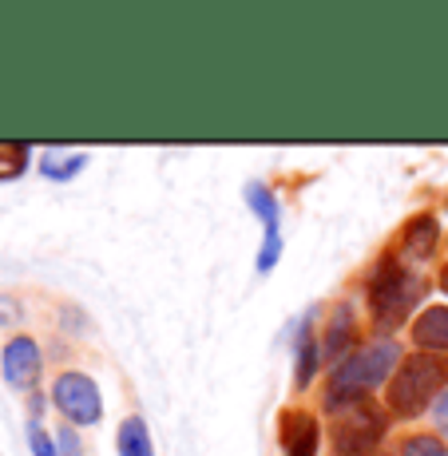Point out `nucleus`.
<instances>
[{
    "label": "nucleus",
    "mask_w": 448,
    "mask_h": 456,
    "mask_svg": "<svg viewBox=\"0 0 448 456\" xmlns=\"http://www.w3.org/2000/svg\"><path fill=\"white\" fill-rule=\"evenodd\" d=\"M441 286H444V294H448V270H444V274H441Z\"/></svg>",
    "instance_id": "obj_19"
},
{
    "label": "nucleus",
    "mask_w": 448,
    "mask_h": 456,
    "mask_svg": "<svg viewBox=\"0 0 448 456\" xmlns=\"http://www.w3.org/2000/svg\"><path fill=\"white\" fill-rule=\"evenodd\" d=\"M52 401L72 425H95L103 417V401L100 389H95L92 377L84 373H60L56 385H52Z\"/></svg>",
    "instance_id": "obj_5"
},
{
    "label": "nucleus",
    "mask_w": 448,
    "mask_h": 456,
    "mask_svg": "<svg viewBox=\"0 0 448 456\" xmlns=\"http://www.w3.org/2000/svg\"><path fill=\"white\" fill-rule=\"evenodd\" d=\"M349 341H354V314H349V305H338V310H333L326 341H322V357H330V362L333 357H341V362H346Z\"/></svg>",
    "instance_id": "obj_10"
},
{
    "label": "nucleus",
    "mask_w": 448,
    "mask_h": 456,
    "mask_svg": "<svg viewBox=\"0 0 448 456\" xmlns=\"http://www.w3.org/2000/svg\"><path fill=\"white\" fill-rule=\"evenodd\" d=\"M397 341H377V346H365L357 354H349L346 362L333 365L330 373V397L326 405L330 409H341V405H357L369 389L389 377V370L397 365Z\"/></svg>",
    "instance_id": "obj_2"
},
{
    "label": "nucleus",
    "mask_w": 448,
    "mask_h": 456,
    "mask_svg": "<svg viewBox=\"0 0 448 456\" xmlns=\"http://www.w3.org/2000/svg\"><path fill=\"white\" fill-rule=\"evenodd\" d=\"M318 417L310 413H286L282 417V444H286V456H318Z\"/></svg>",
    "instance_id": "obj_8"
},
{
    "label": "nucleus",
    "mask_w": 448,
    "mask_h": 456,
    "mask_svg": "<svg viewBox=\"0 0 448 456\" xmlns=\"http://www.w3.org/2000/svg\"><path fill=\"white\" fill-rule=\"evenodd\" d=\"M24 159H29V151L24 147H8V151H0V179H12V175L24 171Z\"/></svg>",
    "instance_id": "obj_15"
},
{
    "label": "nucleus",
    "mask_w": 448,
    "mask_h": 456,
    "mask_svg": "<svg viewBox=\"0 0 448 456\" xmlns=\"http://www.w3.org/2000/svg\"><path fill=\"white\" fill-rule=\"evenodd\" d=\"M29 444H32V456H56V444L48 441V433H44L37 420L29 425Z\"/></svg>",
    "instance_id": "obj_16"
},
{
    "label": "nucleus",
    "mask_w": 448,
    "mask_h": 456,
    "mask_svg": "<svg viewBox=\"0 0 448 456\" xmlns=\"http://www.w3.org/2000/svg\"><path fill=\"white\" fill-rule=\"evenodd\" d=\"M385 436V417L369 409L365 401L346 405V413L333 425V456H369Z\"/></svg>",
    "instance_id": "obj_4"
},
{
    "label": "nucleus",
    "mask_w": 448,
    "mask_h": 456,
    "mask_svg": "<svg viewBox=\"0 0 448 456\" xmlns=\"http://www.w3.org/2000/svg\"><path fill=\"white\" fill-rule=\"evenodd\" d=\"M436 428H441V433L448 436V389L441 393V397H436Z\"/></svg>",
    "instance_id": "obj_18"
},
{
    "label": "nucleus",
    "mask_w": 448,
    "mask_h": 456,
    "mask_svg": "<svg viewBox=\"0 0 448 456\" xmlns=\"http://www.w3.org/2000/svg\"><path fill=\"white\" fill-rule=\"evenodd\" d=\"M401 456H448V449L436 436H412V441H405Z\"/></svg>",
    "instance_id": "obj_14"
},
{
    "label": "nucleus",
    "mask_w": 448,
    "mask_h": 456,
    "mask_svg": "<svg viewBox=\"0 0 448 456\" xmlns=\"http://www.w3.org/2000/svg\"><path fill=\"white\" fill-rule=\"evenodd\" d=\"M436 239H441V226H436L433 215H420L405 226V250L409 258H428L436 250Z\"/></svg>",
    "instance_id": "obj_11"
},
{
    "label": "nucleus",
    "mask_w": 448,
    "mask_h": 456,
    "mask_svg": "<svg viewBox=\"0 0 448 456\" xmlns=\"http://www.w3.org/2000/svg\"><path fill=\"white\" fill-rule=\"evenodd\" d=\"M56 456H84V449H80V441H76L72 428H60V433H56Z\"/></svg>",
    "instance_id": "obj_17"
},
{
    "label": "nucleus",
    "mask_w": 448,
    "mask_h": 456,
    "mask_svg": "<svg viewBox=\"0 0 448 456\" xmlns=\"http://www.w3.org/2000/svg\"><path fill=\"white\" fill-rule=\"evenodd\" d=\"M0 370H4V381L12 385V389H32L40 377V349L32 338H12L4 346V362H0Z\"/></svg>",
    "instance_id": "obj_6"
},
{
    "label": "nucleus",
    "mask_w": 448,
    "mask_h": 456,
    "mask_svg": "<svg viewBox=\"0 0 448 456\" xmlns=\"http://www.w3.org/2000/svg\"><path fill=\"white\" fill-rule=\"evenodd\" d=\"M119 456H155L151 436H147V425L139 417H127L119 425Z\"/></svg>",
    "instance_id": "obj_12"
},
{
    "label": "nucleus",
    "mask_w": 448,
    "mask_h": 456,
    "mask_svg": "<svg viewBox=\"0 0 448 456\" xmlns=\"http://www.w3.org/2000/svg\"><path fill=\"white\" fill-rule=\"evenodd\" d=\"M425 297V278L412 274L401 258H381L369 278V305H373L377 330H397L409 322L412 305Z\"/></svg>",
    "instance_id": "obj_1"
},
{
    "label": "nucleus",
    "mask_w": 448,
    "mask_h": 456,
    "mask_svg": "<svg viewBox=\"0 0 448 456\" xmlns=\"http://www.w3.org/2000/svg\"><path fill=\"white\" fill-rule=\"evenodd\" d=\"M444 385H448V357L412 354L389 385V409L397 417H420L428 401L436 393H444Z\"/></svg>",
    "instance_id": "obj_3"
},
{
    "label": "nucleus",
    "mask_w": 448,
    "mask_h": 456,
    "mask_svg": "<svg viewBox=\"0 0 448 456\" xmlns=\"http://www.w3.org/2000/svg\"><path fill=\"white\" fill-rule=\"evenodd\" d=\"M412 341H417L420 349H441V354H448V310L444 305H433V310H425L412 322Z\"/></svg>",
    "instance_id": "obj_9"
},
{
    "label": "nucleus",
    "mask_w": 448,
    "mask_h": 456,
    "mask_svg": "<svg viewBox=\"0 0 448 456\" xmlns=\"http://www.w3.org/2000/svg\"><path fill=\"white\" fill-rule=\"evenodd\" d=\"M246 199H250V210L262 218V226H266V242H262V254H258V270L266 274L278 262V250H282V239H278V203L262 183H254V187L246 191Z\"/></svg>",
    "instance_id": "obj_7"
},
{
    "label": "nucleus",
    "mask_w": 448,
    "mask_h": 456,
    "mask_svg": "<svg viewBox=\"0 0 448 456\" xmlns=\"http://www.w3.org/2000/svg\"><path fill=\"white\" fill-rule=\"evenodd\" d=\"M318 362H322L318 341H310V330L302 326V341H297V385H310V377L318 373Z\"/></svg>",
    "instance_id": "obj_13"
}]
</instances>
